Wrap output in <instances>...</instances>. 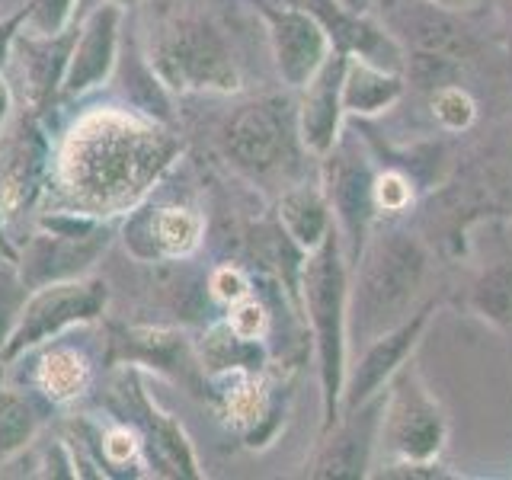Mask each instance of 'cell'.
<instances>
[{"mask_svg": "<svg viewBox=\"0 0 512 480\" xmlns=\"http://www.w3.org/2000/svg\"><path fill=\"white\" fill-rule=\"evenodd\" d=\"M269 42L272 55H276L279 74L285 77L288 87H308L311 77L320 71L330 55V42L324 26L317 23V16L308 10L295 7H276L266 10Z\"/></svg>", "mask_w": 512, "mask_h": 480, "instance_id": "52a82bcc", "label": "cell"}, {"mask_svg": "<svg viewBox=\"0 0 512 480\" xmlns=\"http://www.w3.org/2000/svg\"><path fill=\"white\" fill-rule=\"evenodd\" d=\"M26 298H29V288H26L23 276L0 263V349L10 343Z\"/></svg>", "mask_w": 512, "mask_h": 480, "instance_id": "603a6c76", "label": "cell"}, {"mask_svg": "<svg viewBox=\"0 0 512 480\" xmlns=\"http://www.w3.org/2000/svg\"><path fill=\"white\" fill-rule=\"evenodd\" d=\"M432 112H436V119L445 128L461 132V128H468L474 122V100L458 87H442L436 93V100H432Z\"/></svg>", "mask_w": 512, "mask_h": 480, "instance_id": "484cf974", "label": "cell"}, {"mask_svg": "<svg viewBox=\"0 0 512 480\" xmlns=\"http://www.w3.org/2000/svg\"><path fill=\"white\" fill-rule=\"evenodd\" d=\"M410 183L400 173H381L372 183V199L381 212H404L410 205Z\"/></svg>", "mask_w": 512, "mask_h": 480, "instance_id": "4316f807", "label": "cell"}, {"mask_svg": "<svg viewBox=\"0 0 512 480\" xmlns=\"http://www.w3.org/2000/svg\"><path fill=\"white\" fill-rule=\"evenodd\" d=\"M282 109L279 103H253L228 122L224 148L234 157V164L253 173L276 170L282 164L288 151V122Z\"/></svg>", "mask_w": 512, "mask_h": 480, "instance_id": "9c48e42d", "label": "cell"}, {"mask_svg": "<svg viewBox=\"0 0 512 480\" xmlns=\"http://www.w3.org/2000/svg\"><path fill=\"white\" fill-rule=\"evenodd\" d=\"M119 26H122V4H116V0H106V4H100L87 16L84 29H80V39H74L68 68H64L61 77L64 96H80L100 87L109 77L119 55Z\"/></svg>", "mask_w": 512, "mask_h": 480, "instance_id": "ba28073f", "label": "cell"}, {"mask_svg": "<svg viewBox=\"0 0 512 480\" xmlns=\"http://www.w3.org/2000/svg\"><path fill=\"white\" fill-rule=\"evenodd\" d=\"M39 381H42V391L48 394V400L68 404V400H74L77 394H84L87 381H90V365L77 349L58 346L42 359Z\"/></svg>", "mask_w": 512, "mask_h": 480, "instance_id": "ac0fdd59", "label": "cell"}, {"mask_svg": "<svg viewBox=\"0 0 512 480\" xmlns=\"http://www.w3.org/2000/svg\"><path fill=\"white\" fill-rule=\"evenodd\" d=\"M372 176H368L365 164H359L356 157L336 154L330 160V202L336 205L343 228L349 231V240H359L368 215H372Z\"/></svg>", "mask_w": 512, "mask_h": 480, "instance_id": "4fadbf2b", "label": "cell"}, {"mask_svg": "<svg viewBox=\"0 0 512 480\" xmlns=\"http://www.w3.org/2000/svg\"><path fill=\"white\" fill-rule=\"evenodd\" d=\"M304 304L320 346V368H324L327 388V423L333 420V400L340 394L343 378V324H346V276L340 263V250L327 240L311 250V260L304 263Z\"/></svg>", "mask_w": 512, "mask_h": 480, "instance_id": "3957f363", "label": "cell"}, {"mask_svg": "<svg viewBox=\"0 0 512 480\" xmlns=\"http://www.w3.org/2000/svg\"><path fill=\"white\" fill-rule=\"evenodd\" d=\"M10 106H13V96H10V87H7V80L0 77V125L7 122L10 116Z\"/></svg>", "mask_w": 512, "mask_h": 480, "instance_id": "1f68e13d", "label": "cell"}, {"mask_svg": "<svg viewBox=\"0 0 512 480\" xmlns=\"http://www.w3.org/2000/svg\"><path fill=\"white\" fill-rule=\"evenodd\" d=\"M109 247V228L84 215H55L42 221V231L29 240L23 253L20 276L26 288L77 279Z\"/></svg>", "mask_w": 512, "mask_h": 480, "instance_id": "5b68a950", "label": "cell"}, {"mask_svg": "<svg viewBox=\"0 0 512 480\" xmlns=\"http://www.w3.org/2000/svg\"><path fill=\"white\" fill-rule=\"evenodd\" d=\"M343 58H327L320 71L304 87L301 100V138L314 154H330L336 135H340V116H343Z\"/></svg>", "mask_w": 512, "mask_h": 480, "instance_id": "8fae6325", "label": "cell"}, {"mask_svg": "<svg viewBox=\"0 0 512 480\" xmlns=\"http://www.w3.org/2000/svg\"><path fill=\"white\" fill-rule=\"evenodd\" d=\"M176 141L157 128L135 125L119 112L90 116L77 125L61 173L71 196L90 212L132 205L176 157Z\"/></svg>", "mask_w": 512, "mask_h": 480, "instance_id": "6da1fadb", "label": "cell"}, {"mask_svg": "<svg viewBox=\"0 0 512 480\" xmlns=\"http://www.w3.org/2000/svg\"><path fill=\"white\" fill-rule=\"evenodd\" d=\"M442 416L413 375L404 378L388 413V439L407 461H432L442 448Z\"/></svg>", "mask_w": 512, "mask_h": 480, "instance_id": "30bf717a", "label": "cell"}, {"mask_svg": "<svg viewBox=\"0 0 512 480\" xmlns=\"http://www.w3.org/2000/svg\"><path fill=\"white\" fill-rule=\"evenodd\" d=\"M26 13H29V4L16 10V13L10 16V20L0 23V64L7 61V55H10V45L16 42V36H20V32H16V29L26 26Z\"/></svg>", "mask_w": 512, "mask_h": 480, "instance_id": "4dcf8cb0", "label": "cell"}, {"mask_svg": "<svg viewBox=\"0 0 512 480\" xmlns=\"http://www.w3.org/2000/svg\"><path fill=\"white\" fill-rule=\"evenodd\" d=\"M154 68L173 87L189 90H234L237 71L228 55V45L218 36V29L199 20L183 16L167 26L164 36L154 45Z\"/></svg>", "mask_w": 512, "mask_h": 480, "instance_id": "277c9868", "label": "cell"}, {"mask_svg": "<svg viewBox=\"0 0 512 480\" xmlns=\"http://www.w3.org/2000/svg\"><path fill=\"white\" fill-rule=\"evenodd\" d=\"M279 218L285 234L308 253L324 244L330 234V208L324 192L314 186H298L288 192L279 205Z\"/></svg>", "mask_w": 512, "mask_h": 480, "instance_id": "2e32d148", "label": "cell"}, {"mask_svg": "<svg viewBox=\"0 0 512 480\" xmlns=\"http://www.w3.org/2000/svg\"><path fill=\"white\" fill-rule=\"evenodd\" d=\"M410 7V4H407ZM445 7L432 4V0H426V4H413L410 10H400V26H407L410 32V42L420 48V52L426 58H436V61H455L461 58L464 52V36L461 29L448 20V16L442 13Z\"/></svg>", "mask_w": 512, "mask_h": 480, "instance_id": "5bb4252c", "label": "cell"}, {"mask_svg": "<svg viewBox=\"0 0 512 480\" xmlns=\"http://www.w3.org/2000/svg\"><path fill=\"white\" fill-rule=\"evenodd\" d=\"M228 416H234L237 426H253L266 416V391L256 381H240L228 394Z\"/></svg>", "mask_w": 512, "mask_h": 480, "instance_id": "d4e9b609", "label": "cell"}, {"mask_svg": "<svg viewBox=\"0 0 512 480\" xmlns=\"http://www.w3.org/2000/svg\"><path fill=\"white\" fill-rule=\"evenodd\" d=\"M228 327L240 336V340L256 343L266 333V311H263V304L260 301H250V298L237 301L234 308H231Z\"/></svg>", "mask_w": 512, "mask_h": 480, "instance_id": "83f0119b", "label": "cell"}, {"mask_svg": "<svg viewBox=\"0 0 512 480\" xmlns=\"http://www.w3.org/2000/svg\"><path fill=\"white\" fill-rule=\"evenodd\" d=\"M404 84L400 77L388 74L381 64L368 58H349L346 74H343V109L346 112H381L384 106H391Z\"/></svg>", "mask_w": 512, "mask_h": 480, "instance_id": "9a60e30c", "label": "cell"}, {"mask_svg": "<svg viewBox=\"0 0 512 480\" xmlns=\"http://www.w3.org/2000/svg\"><path fill=\"white\" fill-rule=\"evenodd\" d=\"M36 423V410L26 404V397L0 391V461H7L32 442Z\"/></svg>", "mask_w": 512, "mask_h": 480, "instance_id": "44dd1931", "label": "cell"}, {"mask_svg": "<svg viewBox=\"0 0 512 480\" xmlns=\"http://www.w3.org/2000/svg\"><path fill=\"white\" fill-rule=\"evenodd\" d=\"M423 327H426V311L420 317L407 320V324H400L397 330H388V333H381L378 340H372L365 359L356 368V375H352L349 407H362L365 400L397 372V365L410 356V349L416 343V336L423 333Z\"/></svg>", "mask_w": 512, "mask_h": 480, "instance_id": "7c38bea8", "label": "cell"}, {"mask_svg": "<svg viewBox=\"0 0 512 480\" xmlns=\"http://www.w3.org/2000/svg\"><path fill=\"white\" fill-rule=\"evenodd\" d=\"M109 301V292L100 279H64V282H48L32 288L26 298L20 320H16L10 343L4 346V356H16V352L39 346L48 336L61 333L64 327L87 324L103 314Z\"/></svg>", "mask_w": 512, "mask_h": 480, "instance_id": "8992f818", "label": "cell"}, {"mask_svg": "<svg viewBox=\"0 0 512 480\" xmlns=\"http://www.w3.org/2000/svg\"><path fill=\"white\" fill-rule=\"evenodd\" d=\"M426 269L423 247L407 234H388L368 250L362 276L356 282V330L368 343L388 333L404 317L413 292L420 288Z\"/></svg>", "mask_w": 512, "mask_h": 480, "instance_id": "7a4b0ae2", "label": "cell"}, {"mask_svg": "<svg viewBox=\"0 0 512 480\" xmlns=\"http://www.w3.org/2000/svg\"><path fill=\"white\" fill-rule=\"evenodd\" d=\"M103 452L112 464H125L128 458H132L138 452V442L128 436L125 429H112L109 436L103 439Z\"/></svg>", "mask_w": 512, "mask_h": 480, "instance_id": "f546056e", "label": "cell"}, {"mask_svg": "<svg viewBox=\"0 0 512 480\" xmlns=\"http://www.w3.org/2000/svg\"><path fill=\"white\" fill-rule=\"evenodd\" d=\"M71 10L74 0H29L26 26L29 32H39V36H58L68 26Z\"/></svg>", "mask_w": 512, "mask_h": 480, "instance_id": "cb8c5ba5", "label": "cell"}, {"mask_svg": "<svg viewBox=\"0 0 512 480\" xmlns=\"http://www.w3.org/2000/svg\"><path fill=\"white\" fill-rule=\"evenodd\" d=\"M16 45L23 48V77L29 80V90L36 100L52 93L61 77H64V68H68V58H71V36L61 39L58 36H39V32H32V36L20 39L16 36Z\"/></svg>", "mask_w": 512, "mask_h": 480, "instance_id": "e0dca14e", "label": "cell"}, {"mask_svg": "<svg viewBox=\"0 0 512 480\" xmlns=\"http://www.w3.org/2000/svg\"><path fill=\"white\" fill-rule=\"evenodd\" d=\"M141 407H144V420H148V429L154 432V442L160 448V455H164L176 474H186V477H199V461H196V452H192V445L186 439L183 426L173 420V416L160 413L148 397H141Z\"/></svg>", "mask_w": 512, "mask_h": 480, "instance_id": "d6986e66", "label": "cell"}, {"mask_svg": "<svg viewBox=\"0 0 512 480\" xmlns=\"http://www.w3.org/2000/svg\"><path fill=\"white\" fill-rule=\"evenodd\" d=\"M151 240L167 256H186L202 240V218L189 208H160L151 218Z\"/></svg>", "mask_w": 512, "mask_h": 480, "instance_id": "ffe728a7", "label": "cell"}, {"mask_svg": "<svg viewBox=\"0 0 512 480\" xmlns=\"http://www.w3.org/2000/svg\"><path fill=\"white\" fill-rule=\"evenodd\" d=\"M432 4H439V7H464V4H471V0H432Z\"/></svg>", "mask_w": 512, "mask_h": 480, "instance_id": "d6a6232c", "label": "cell"}, {"mask_svg": "<svg viewBox=\"0 0 512 480\" xmlns=\"http://www.w3.org/2000/svg\"><path fill=\"white\" fill-rule=\"evenodd\" d=\"M474 308L493 324H512V266H496L477 282Z\"/></svg>", "mask_w": 512, "mask_h": 480, "instance_id": "7402d4cb", "label": "cell"}, {"mask_svg": "<svg viewBox=\"0 0 512 480\" xmlns=\"http://www.w3.org/2000/svg\"><path fill=\"white\" fill-rule=\"evenodd\" d=\"M208 285H212V295L218 301H224V304H237V301H244L250 295L247 276L240 269H234V266L215 269V276H212V282H208Z\"/></svg>", "mask_w": 512, "mask_h": 480, "instance_id": "f1b7e54d", "label": "cell"}, {"mask_svg": "<svg viewBox=\"0 0 512 480\" xmlns=\"http://www.w3.org/2000/svg\"><path fill=\"white\" fill-rule=\"evenodd\" d=\"M116 4H132V0H116Z\"/></svg>", "mask_w": 512, "mask_h": 480, "instance_id": "836d02e7", "label": "cell"}]
</instances>
